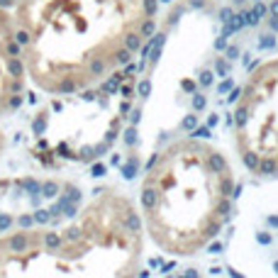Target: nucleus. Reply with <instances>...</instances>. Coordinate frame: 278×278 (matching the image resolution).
I'll return each instance as SVG.
<instances>
[{"label": "nucleus", "mask_w": 278, "mask_h": 278, "mask_svg": "<svg viewBox=\"0 0 278 278\" xmlns=\"http://www.w3.org/2000/svg\"><path fill=\"white\" fill-rule=\"evenodd\" d=\"M159 0H17L13 17L27 78L47 95L103 86L147 44Z\"/></svg>", "instance_id": "nucleus-1"}, {"label": "nucleus", "mask_w": 278, "mask_h": 278, "mask_svg": "<svg viewBox=\"0 0 278 278\" xmlns=\"http://www.w3.org/2000/svg\"><path fill=\"white\" fill-rule=\"evenodd\" d=\"M144 239L137 203L103 188L64 222L0 234V278H139Z\"/></svg>", "instance_id": "nucleus-2"}, {"label": "nucleus", "mask_w": 278, "mask_h": 278, "mask_svg": "<svg viewBox=\"0 0 278 278\" xmlns=\"http://www.w3.org/2000/svg\"><path fill=\"white\" fill-rule=\"evenodd\" d=\"M234 198L225 154L200 137L169 142L139 183L144 234L169 256H195L222 232Z\"/></svg>", "instance_id": "nucleus-3"}, {"label": "nucleus", "mask_w": 278, "mask_h": 278, "mask_svg": "<svg viewBox=\"0 0 278 278\" xmlns=\"http://www.w3.org/2000/svg\"><path fill=\"white\" fill-rule=\"evenodd\" d=\"M242 164L256 176L278 174V59L261 61L246 76L232 115Z\"/></svg>", "instance_id": "nucleus-4"}, {"label": "nucleus", "mask_w": 278, "mask_h": 278, "mask_svg": "<svg viewBox=\"0 0 278 278\" xmlns=\"http://www.w3.org/2000/svg\"><path fill=\"white\" fill-rule=\"evenodd\" d=\"M27 69L10 8H0V115L15 110L27 90Z\"/></svg>", "instance_id": "nucleus-5"}, {"label": "nucleus", "mask_w": 278, "mask_h": 278, "mask_svg": "<svg viewBox=\"0 0 278 278\" xmlns=\"http://www.w3.org/2000/svg\"><path fill=\"white\" fill-rule=\"evenodd\" d=\"M5 147H8V139H5V134H3V129H0V156H3V152H5Z\"/></svg>", "instance_id": "nucleus-6"}, {"label": "nucleus", "mask_w": 278, "mask_h": 278, "mask_svg": "<svg viewBox=\"0 0 278 278\" xmlns=\"http://www.w3.org/2000/svg\"><path fill=\"white\" fill-rule=\"evenodd\" d=\"M15 3H17V0H0V8H10V10H13Z\"/></svg>", "instance_id": "nucleus-7"}]
</instances>
